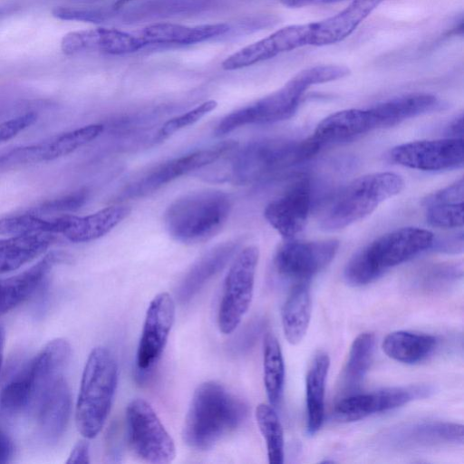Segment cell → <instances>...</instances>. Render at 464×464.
<instances>
[{
	"instance_id": "49",
	"label": "cell",
	"mask_w": 464,
	"mask_h": 464,
	"mask_svg": "<svg viewBox=\"0 0 464 464\" xmlns=\"http://www.w3.org/2000/svg\"><path fill=\"white\" fill-rule=\"evenodd\" d=\"M307 0H282V2L287 5H297L300 2H304Z\"/></svg>"
},
{
	"instance_id": "9",
	"label": "cell",
	"mask_w": 464,
	"mask_h": 464,
	"mask_svg": "<svg viewBox=\"0 0 464 464\" xmlns=\"http://www.w3.org/2000/svg\"><path fill=\"white\" fill-rule=\"evenodd\" d=\"M258 259V248L248 246L237 255L226 275L218 310V325L224 334L237 329L251 304Z\"/></svg>"
},
{
	"instance_id": "4",
	"label": "cell",
	"mask_w": 464,
	"mask_h": 464,
	"mask_svg": "<svg viewBox=\"0 0 464 464\" xmlns=\"http://www.w3.org/2000/svg\"><path fill=\"white\" fill-rule=\"evenodd\" d=\"M231 197L221 190L204 189L174 200L164 214L169 235L183 244L204 243L220 232L232 210Z\"/></svg>"
},
{
	"instance_id": "29",
	"label": "cell",
	"mask_w": 464,
	"mask_h": 464,
	"mask_svg": "<svg viewBox=\"0 0 464 464\" xmlns=\"http://www.w3.org/2000/svg\"><path fill=\"white\" fill-rule=\"evenodd\" d=\"M330 366V358L319 353L314 359L305 379L307 432L316 433L324 418L325 381Z\"/></svg>"
},
{
	"instance_id": "31",
	"label": "cell",
	"mask_w": 464,
	"mask_h": 464,
	"mask_svg": "<svg viewBox=\"0 0 464 464\" xmlns=\"http://www.w3.org/2000/svg\"><path fill=\"white\" fill-rule=\"evenodd\" d=\"M311 318V296L307 283L295 284L283 306L282 324L289 343L297 344L304 337Z\"/></svg>"
},
{
	"instance_id": "15",
	"label": "cell",
	"mask_w": 464,
	"mask_h": 464,
	"mask_svg": "<svg viewBox=\"0 0 464 464\" xmlns=\"http://www.w3.org/2000/svg\"><path fill=\"white\" fill-rule=\"evenodd\" d=\"M311 202V182L308 178L303 177L269 202L264 216L284 238L293 239L307 223Z\"/></svg>"
},
{
	"instance_id": "23",
	"label": "cell",
	"mask_w": 464,
	"mask_h": 464,
	"mask_svg": "<svg viewBox=\"0 0 464 464\" xmlns=\"http://www.w3.org/2000/svg\"><path fill=\"white\" fill-rule=\"evenodd\" d=\"M71 356L70 343L62 338L50 341L25 368L30 380L33 399L49 386L64 378L63 373Z\"/></svg>"
},
{
	"instance_id": "35",
	"label": "cell",
	"mask_w": 464,
	"mask_h": 464,
	"mask_svg": "<svg viewBox=\"0 0 464 464\" xmlns=\"http://www.w3.org/2000/svg\"><path fill=\"white\" fill-rule=\"evenodd\" d=\"M256 420L263 435L270 464L284 462L283 429L276 411L271 405L260 403L256 408Z\"/></svg>"
},
{
	"instance_id": "28",
	"label": "cell",
	"mask_w": 464,
	"mask_h": 464,
	"mask_svg": "<svg viewBox=\"0 0 464 464\" xmlns=\"http://www.w3.org/2000/svg\"><path fill=\"white\" fill-rule=\"evenodd\" d=\"M55 239L53 234L49 233L0 239V275L15 271L42 256Z\"/></svg>"
},
{
	"instance_id": "38",
	"label": "cell",
	"mask_w": 464,
	"mask_h": 464,
	"mask_svg": "<svg viewBox=\"0 0 464 464\" xmlns=\"http://www.w3.org/2000/svg\"><path fill=\"white\" fill-rule=\"evenodd\" d=\"M429 225L439 228H458L463 226V202H435L424 204Z\"/></svg>"
},
{
	"instance_id": "41",
	"label": "cell",
	"mask_w": 464,
	"mask_h": 464,
	"mask_svg": "<svg viewBox=\"0 0 464 464\" xmlns=\"http://www.w3.org/2000/svg\"><path fill=\"white\" fill-rule=\"evenodd\" d=\"M461 275V266L459 267L458 266L443 265L433 267L423 276L420 283L419 284L426 290H434L449 284L452 280L457 279Z\"/></svg>"
},
{
	"instance_id": "36",
	"label": "cell",
	"mask_w": 464,
	"mask_h": 464,
	"mask_svg": "<svg viewBox=\"0 0 464 464\" xmlns=\"http://www.w3.org/2000/svg\"><path fill=\"white\" fill-rule=\"evenodd\" d=\"M60 217L44 218L43 215L26 211L22 214L0 218V235L21 236L38 233L58 234Z\"/></svg>"
},
{
	"instance_id": "24",
	"label": "cell",
	"mask_w": 464,
	"mask_h": 464,
	"mask_svg": "<svg viewBox=\"0 0 464 464\" xmlns=\"http://www.w3.org/2000/svg\"><path fill=\"white\" fill-rule=\"evenodd\" d=\"M62 258L60 253H49L26 270L0 280V314L12 310L30 297Z\"/></svg>"
},
{
	"instance_id": "47",
	"label": "cell",
	"mask_w": 464,
	"mask_h": 464,
	"mask_svg": "<svg viewBox=\"0 0 464 464\" xmlns=\"http://www.w3.org/2000/svg\"><path fill=\"white\" fill-rule=\"evenodd\" d=\"M5 343V331L4 326L0 324V372L2 370L3 360H4Z\"/></svg>"
},
{
	"instance_id": "26",
	"label": "cell",
	"mask_w": 464,
	"mask_h": 464,
	"mask_svg": "<svg viewBox=\"0 0 464 464\" xmlns=\"http://www.w3.org/2000/svg\"><path fill=\"white\" fill-rule=\"evenodd\" d=\"M237 246V241H227L217 245L201 256L181 280L177 290L179 301L188 302L209 279L222 270Z\"/></svg>"
},
{
	"instance_id": "2",
	"label": "cell",
	"mask_w": 464,
	"mask_h": 464,
	"mask_svg": "<svg viewBox=\"0 0 464 464\" xmlns=\"http://www.w3.org/2000/svg\"><path fill=\"white\" fill-rule=\"evenodd\" d=\"M348 72V68L341 65H317L304 69L279 90L226 115L217 125L215 134L223 136L246 125L287 120L295 113L303 94L310 86L343 78Z\"/></svg>"
},
{
	"instance_id": "46",
	"label": "cell",
	"mask_w": 464,
	"mask_h": 464,
	"mask_svg": "<svg viewBox=\"0 0 464 464\" xmlns=\"http://www.w3.org/2000/svg\"><path fill=\"white\" fill-rule=\"evenodd\" d=\"M449 138L463 139V116H456L447 127Z\"/></svg>"
},
{
	"instance_id": "1",
	"label": "cell",
	"mask_w": 464,
	"mask_h": 464,
	"mask_svg": "<svg viewBox=\"0 0 464 464\" xmlns=\"http://www.w3.org/2000/svg\"><path fill=\"white\" fill-rule=\"evenodd\" d=\"M244 401L215 381L199 384L192 395L182 427V440L191 450L207 451L246 419Z\"/></svg>"
},
{
	"instance_id": "11",
	"label": "cell",
	"mask_w": 464,
	"mask_h": 464,
	"mask_svg": "<svg viewBox=\"0 0 464 464\" xmlns=\"http://www.w3.org/2000/svg\"><path fill=\"white\" fill-rule=\"evenodd\" d=\"M102 124H90L44 139L17 146L0 153V171L48 162L66 156L99 137Z\"/></svg>"
},
{
	"instance_id": "34",
	"label": "cell",
	"mask_w": 464,
	"mask_h": 464,
	"mask_svg": "<svg viewBox=\"0 0 464 464\" xmlns=\"http://www.w3.org/2000/svg\"><path fill=\"white\" fill-rule=\"evenodd\" d=\"M264 385L271 405L281 400L285 382V363L276 337L268 333L264 339L263 351Z\"/></svg>"
},
{
	"instance_id": "19",
	"label": "cell",
	"mask_w": 464,
	"mask_h": 464,
	"mask_svg": "<svg viewBox=\"0 0 464 464\" xmlns=\"http://www.w3.org/2000/svg\"><path fill=\"white\" fill-rule=\"evenodd\" d=\"M373 130L367 109H349L324 118L306 140L315 155L325 147L351 141Z\"/></svg>"
},
{
	"instance_id": "32",
	"label": "cell",
	"mask_w": 464,
	"mask_h": 464,
	"mask_svg": "<svg viewBox=\"0 0 464 464\" xmlns=\"http://www.w3.org/2000/svg\"><path fill=\"white\" fill-rule=\"evenodd\" d=\"M463 426L452 422H423L401 428L392 436L399 446H421L441 442L463 443Z\"/></svg>"
},
{
	"instance_id": "13",
	"label": "cell",
	"mask_w": 464,
	"mask_h": 464,
	"mask_svg": "<svg viewBox=\"0 0 464 464\" xmlns=\"http://www.w3.org/2000/svg\"><path fill=\"white\" fill-rule=\"evenodd\" d=\"M390 158L394 163L419 170L452 169L463 165L464 142L457 138L411 141L394 147Z\"/></svg>"
},
{
	"instance_id": "33",
	"label": "cell",
	"mask_w": 464,
	"mask_h": 464,
	"mask_svg": "<svg viewBox=\"0 0 464 464\" xmlns=\"http://www.w3.org/2000/svg\"><path fill=\"white\" fill-rule=\"evenodd\" d=\"M434 336L408 331L389 334L382 342V350L390 358L407 364L426 359L435 349Z\"/></svg>"
},
{
	"instance_id": "16",
	"label": "cell",
	"mask_w": 464,
	"mask_h": 464,
	"mask_svg": "<svg viewBox=\"0 0 464 464\" xmlns=\"http://www.w3.org/2000/svg\"><path fill=\"white\" fill-rule=\"evenodd\" d=\"M430 388L425 386H408L387 388L367 393H352L343 396L334 407L338 420L353 421L364 419L372 414L387 411L409 401L425 397Z\"/></svg>"
},
{
	"instance_id": "21",
	"label": "cell",
	"mask_w": 464,
	"mask_h": 464,
	"mask_svg": "<svg viewBox=\"0 0 464 464\" xmlns=\"http://www.w3.org/2000/svg\"><path fill=\"white\" fill-rule=\"evenodd\" d=\"M384 0H353L340 13L311 23L309 45L336 44L349 36Z\"/></svg>"
},
{
	"instance_id": "20",
	"label": "cell",
	"mask_w": 464,
	"mask_h": 464,
	"mask_svg": "<svg viewBox=\"0 0 464 464\" xmlns=\"http://www.w3.org/2000/svg\"><path fill=\"white\" fill-rule=\"evenodd\" d=\"M38 431L48 443L63 436L71 413V393L64 378L46 388L34 401Z\"/></svg>"
},
{
	"instance_id": "8",
	"label": "cell",
	"mask_w": 464,
	"mask_h": 464,
	"mask_svg": "<svg viewBox=\"0 0 464 464\" xmlns=\"http://www.w3.org/2000/svg\"><path fill=\"white\" fill-rule=\"evenodd\" d=\"M125 417L130 447L140 459L152 464L174 460V440L147 401L140 398L130 401Z\"/></svg>"
},
{
	"instance_id": "39",
	"label": "cell",
	"mask_w": 464,
	"mask_h": 464,
	"mask_svg": "<svg viewBox=\"0 0 464 464\" xmlns=\"http://www.w3.org/2000/svg\"><path fill=\"white\" fill-rule=\"evenodd\" d=\"M218 102L208 100L198 105L194 109L167 121L157 134V140H162L178 130L194 124L205 115L215 110Z\"/></svg>"
},
{
	"instance_id": "18",
	"label": "cell",
	"mask_w": 464,
	"mask_h": 464,
	"mask_svg": "<svg viewBox=\"0 0 464 464\" xmlns=\"http://www.w3.org/2000/svg\"><path fill=\"white\" fill-rule=\"evenodd\" d=\"M144 47L135 34L116 28L99 27L66 34L61 41V50L66 55L86 52L106 54H125Z\"/></svg>"
},
{
	"instance_id": "43",
	"label": "cell",
	"mask_w": 464,
	"mask_h": 464,
	"mask_svg": "<svg viewBox=\"0 0 464 464\" xmlns=\"http://www.w3.org/2000/svg\"><path fill=\"white\" fill-rule=\"evenodd\" d=\"M52 15L64 21L96 22L102 20V14L94 10L57 6L52 10Z\"/></svg>"
},
{
	"instance_id": "5",
	"label": "cell",
	"mask_w": 464,
	"mask_h": 464,
	"mask_svg": "<svg viewBox=\"0 0 464 464\" xmlns=\"http://www.w3.org/2000/svg\"><path fill=\"white\" fill-rule=\"evenodd\" d=\"M117 385V361L106 347H95L85 362L75 407L76 427L83 438L93 439L102 430Z\"/></svg>"
},
{
	"instance_id": "10",
	"label": "cell",
	"mask_w": 464,
	"mask_h": 464,
	"mask_svg": "<svg viewBox=\"0 0 464 464\" xmlns=\"http://www.w3.org/2000/svg\"><path fill=\"white\" fill-rule=\"evenodd\" d=\"M237 147L236 141H223L214 147L196 150L160 163L128 184L119 198H137L151 194L183 175L216 162Z\"/></svg>"
},
{
	"instance_id": "48",
	"label": "cell",
	"mask_w": 464,
	"mask_h": 464,
	"mask_svg": "<svg viewBox=\"0 0 464 464\" xmlns=\"http://www.w3.org/2000/svg\"><path fill=\"white\" fill-rule=\"evenodd\" d=\"M130 0H117L113 5L114 9H119L122 7L124 5L129 3Z\"/></svg>"
},
{
	"instance_id": "3",
	"label": "cell",
	"mask_w": 464,
	"mask_h": 464,
	"mask_svg": "<svg viewBox=\"0 0 464 464\" xmlns=\"http://www.w3.org/2000/svg\"><path fill=\"white\" fill-rule=\"evenodd\" d=\"M433 241V233L420 227H401L388 232L352 256L344 267V280L352 286L367 285L388 269L430 248Z\"/></svg>"
},
{
	"instance_id": "6",
	"label": "cell",
	"mask_w": 464,
	"mask_h": 464,
	"mask_svg": "<svg viewBox=\"0 0 464 464\" xmlns=\"http://www.w3.org/2000/svg\"><path fill=\"white\" fill-rule=\"evenodd\" d=\"M404 187L402 178L392 172L361 176L329 202L320 219L325 231L343 229L372 213L386 199L398 195Z\"/></svg>"
},
{
	"instance_id": "44",
	"label": "cell",
	"mask_w": 464,
	"mask_h": 464,
	"mask_svg": "<svg viewBox=\"0 0 464 464\" xmlns=\"http://www.w3.org/2000/svg\"><path fill=\"white\" fill-rule=\"evenodd\" d=\"M67 463H90V444L87 439L79 440L72 449Z\"/></svg>"
},
{
	"instance_id": "40",
	"label": "cell",
	"mask_w": 464,
	"mask_h": 464,
	"mask_svg": "<svg viewBox=\"0 0 464 464\" xmlns=\"http://www.w3.org/2000/svg\"><path fill=\"white\" fill-rule=\"evenodd\" d=\"M87 198V191L82 189L58 198L43 202L29 209V211L44 216L53 213L75 211L85 204Z\"/></svg>"
},
{
	"instance_id": "17",
	"label": "cell",
	"mask_w": 464,
	"mask_h": 464,
	"mask_svg": "<svg viewBox=\"0 0 464 464\" xmlns=\"http://www.w3.org/2000/svg\"><path fill=\"white\" fill-rule=\"evenodd\" d=\"M310 32L311 23L285 26L229 55L221 66L227 71L238 70L309 45Z\"/></svg>"
},
{
	"instance_id": "14",
	"label": "cell",
	"mask_w": 464,
	"mask_h": 464,
	"mask_svg": "<svg viewBox=\"0 0 464 464\" xmlns=\"http://www.w3.org/2000/svg\"><path fill=\"white\" fill-rule=\"evenodd\" d=\"M172 296L162 292L150 303L140 338L136 363L140 371L152 368L161 357L175 321Z\"/></svg>"
},
{
	"instance_id": "22",
	"label": "cell",
	"mask_w": 464,
	"mask_h": 464,
	"mask_svg": "<svg viewBox=\"0 0 464 464\" xmlns=\"http://www.w3.org/2000/svg\"><path fill=\"white\" fill-rule=\"evenodd\" d=\"M130 213V207L114 205L83 217L63 215L59 234L73 243L90 242L108 234Z\"/></svg>"
},
{
	"instance_id": "42",
	"label": "cell",
	"mask_w": 464,
	"mask_h": 464,
	"mask_svg": "<svg viewBox=\"0 0 464 464\" xmlns=\"http://www.w3.org/2000/svg\"><path fill=\"white\" fill-rule=\"evenodd\" d=\"M37 115L26 112L17 117L0 122V145L18 135L34 123Z\"/></svg>"
},
{
	"instance_id": "37",
	"label": "cell",
	"mask_w": 464,
	"mask_h": 464,
	"mask_svg": "<svg viewBox=\"0 0 464 464\" xmlns=\"http://www.w3.org/2000/svg\"><path fill=\"white\" fill-rule=\"evenodd\" d=\"M32 387L24 369L6 383L0 392V407L8 413H16L31 406Z\"/></svg>"
},
{
	"instance_id": "7",
	"label": "cell",
	"mask_w": 464,
	"mask_h": 464,
	"mask_svg": "<svg viewBox=\"0 0 464 464\" xmlns=\"http://www.w3.org/2000/svg\"><path fill=\"white\" fill-rule=\"evenodd\" d=\"M309 159L304 140L262 139L237 150L230 160L228 179L236 185L264 182Z\"/></svg>"
},
{
	"instance_id": "30",
	"label": "cell",
	"mask_w": 464,
	"mask_h": 464,
	"mask_svg": "<svg viewBox=\"0 0 464 464\" xmlns=\"http://www.w3.org/2000/svg\"><path fill=\"white\" fill-rule=\"evenodd\" d=\"M374 344L375 336L370 332L362 333L353 340L340 377L339 393L342 396L355 393L360 388L371 365Z\"/></svg>"
},
{
	"instance_id": "27",
	"label": "cell",
	"mask_w": 464,
	"mask_h": 464,
	"mask_svg": "<svg viewBox=\"0 0 464 464\" xmlns=\"http://www.w3.org/2000/svg\"><path fill=\"white\" fill-rule=\"evenodd\" d=\"M229 30L227 24H209L188 26L171 23L150 24L136 34L145 45L151 44H191L200 43Z\"/></svg>"
},
{
	"instance_id": "12",
	"label": "cell",
	"mask_w": 464,
	"mask_h": 464,
	"mask_svg": "<svg viewBox=\"0 0 464 464\" xmlns=\"http://www.w3.org/2000/svg\"><path fill=\"white\" fill-rule=\"evenodd\" d=\"M339 248L336 239L302 241L285 239L274 256L277 274L285 279L307 283L324 269L334 258Z\"/></svg>"
},
{
	"instance_id": "25",
	"label": "cell",
	"mask_w": 464,
	"mask_h": 464,
	"mask_svg": "<svg viewBox=\"0 0 464 464\" xmlns=\"http://www.w3.org/2000/svg\"><path fill=\"white\" fill-rule=\"evenodd\" d=\"M441 106L438 98L429 93H411L381 102L367 109L373 129L395 126L406 120L430 112Z\"/></svg>"
},
{
	"instance_id": "45",
	"label": "cell",
	"mask_w": 464,
	"mask_h": 464,
	"mask_svg": "<svg viewBox=\"0 0 464 464\" xmlns=\"http://www.w3.org/2000/svg\"><path fill=\"white\" fill-rule=\"evenodd\" d=\"M14 454V444L10 437L0 429V464L8 463Z\"/></svg>"
}]
</instances>
